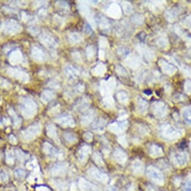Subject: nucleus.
I'll return each mask as SVG.
<instances>
[{
  "instance_id": "nucleus-1",
  "label": "nucleus",
  "mask_w": 191,
  "mask_h": 191,
  "mask_svg": "<svg viewBox=\"0 0 191 191\" xmlns=\"http://www.w3.org/2000/svg\"><path fill=\"white\" fill-rule=\"evenodd\" d=\"M20 110L24 118H32L36 114L37 105L35 102L29 97H23L20 100Z\"/></svg>"
},
{
  "instance_id": "nucleus-2",
  "label": "nucleus",
  "mask_w": 191,
  "mask_h": 191,
  "mask_svg": "<svg viewBox=\"0 0 191 191\" xmlns=\"http://www.w3.org/2000/svg\"><path fill=\"white\" fill-rule=\"evenodd\" d=\"M41 130V124H38V123L33 124L22 131L21 137L24 141H31V140H34L40 134Z\"/></svg>"
},
{
  "instance_id": "nucleus-3",
  "label": "nucleus",
  "mask_w": 191,
  "mask_h": 191,
  "mask_svg": "<svg viewBox=\"0 0 191 191\" xmlns=\"http://www.w3.org/2000/svg\"><path fill=\"white\" fill-rule=\"evenodd\" d=\"M2 30L8 35H15L21 32L22 27L16 20H8L2 25Z\"/></svg>"
},
{
  "instance_id": "nucleus-4",
  "label": "nucleus",
  "mask_w": 191,
  "mask_h": 191,
  "mask_svg": "<svg viewBox=\"0 0 191 191\" xmlns=\"http://www.w3.org/2000/svg\"><path fill=\"white\" fill-rule=\"evenodd\" d=\"M40 41L43 45L50 49L56 48L57 46V41L55 38L53 36L52 34L45 30L43 31L40 35Z\"/></svg>"
},
{
  "instance_id": "nucleus-5",
  "label": "nucleus",
  "mask_w": 191,
  "mask_h": 191,
  "mask_svg": "<svg viewBox=\"0 0 191 191\" xmlns=\"http://www.w3.org/2000/svg\"><path fill=\"white\" fill-rule=\"evenodd\" d=\"M7 73H8L9 76L15 78V79L21 81V82H26L29 80V77L27 73L21 70H19V69L14 68H8Z\"/></svg>"
},
{
  "instance_id": "nucleus-6",
  "label": "nucleus",
  "mask_w": 191,
  "mask_h": 191,
  "mask_svg": "<svg viewBox=\"0 0 191 191\" xmlns=\"http://www.w3.org/2000/svg\"><path fill=\"white\" fill-rule=\"evenodd\" d=\"M147 174L148 176L150 178L151 180L153 181L154 183L160 185L163 184V174L161 173V172L160 171V170H158L157 169H155L152 166L149 167V168L148 169Z\"/></svg>"
},
{
  "instance_id": "nucleus-7",
  "label": "nucleus",
  "mask_w": 191,
  "mask_h": 191,
  "mask_svg": "<svg viewBox=\"0 0 191 191\" xmlns=\"http://www.w3.org/2000/svg\"><path fill=\"white\" fill-rule=\"evenodd\" d=\"M67 164L66 163H59L53 166L49 169V173L52 176H62L66 174L67 170Z\"/></svg>"
},
{
  "instance_id": "nucleus-8",
  "label": "nucleus",
  "mask_w": 191,
  "mask_h": 191,
  "mask_svg": "<svg viewBox=\"0 0 191 191\" xmlns=\"http://www.w3.org/2000/svg\"><path fill=\"white\" fill-rule=\"evenodd\" d=\"M32 57L38 62H44L46 60V54L44 50L37 45H34L31 50Z\"/></svg>"
},
{
  "instance_id": "nucleus-9",
  "label": "nucleus",
  "mask_w": 191,
  "mask_h": 191,
  "mask_svg": "<svg viewBox=\"0 0 191 191\" xmlns=\"http://www.w3.org/2000/svg\"><path fill=\"white\" fill-rule=\"evenodd\" d=\"M55 121L64 127H74L75 124L73 118L69 115H62L57 117Z\"/></svg>"
},
{
  "instance_id": "nucleus-10",
  "label": "nucleus",
  "mask_w": 191,
  "mask_h": 191,
  "mask_svg": "<svg viewBox=\"0 0 191 191\" xmlns=\"http://www.w3.org/2000/svg\"><path fill=\"white\" fill-rule=\"evenodd\" d=\"M88 174L90 177L96 179V180L99 181L100 182H103V183L104 184L107 183L108 181H109V177H108L106 174L99 171L97 169H90L88 171Z\"/></svg>"
},
{
  "instance_id": "nucleus-11",
  "label": "nucleus",
  "mask_w": 191,
  "mask_h": 191,
  "mask_svg": "<svg viewBox=\"0 0 191 191\" xmlns=\"http://www.w3.org/2000/svg\"><path fill=\"white\" fill-rule=\"evenodd\" d=\"M173 163L177 166H184L187 163V154L184 152H175L173 155Z\"/></svg>"
},
{
  "instance_id": "nucleus-12",
  "label": "nucleus",
  "mask_w": 191,
  "mask_h": 191,
  "mask_svg": "<svg viewBox=\"0 0 191 191\" xmlns=\"http://www.w3.org/2000/svg\"><path fill=\"white\" fill-rule=\"evenodd\" d=\"M42 151L45 155H51V156H57V155L59 156V155H60L57 149L48 143H43Z\"/></svg>"
},
{
  "instance_id": "nucleus-13",
  "label": "nucleus",
  "mask_w": 191,
  "mask_h": 191,
  "mask_svg": "<svg viewBox=\"0 0 191 191\" xmlns=\"http://www.w3.org/2000/svg\"><path fill=\"white\" fill-rule=\"evenodd\" d=\"M23 60V55L19 50H15L11 52L9 56V61L12 65L20 63Z\"/></svg>"
},
{
  "instance_id": "nucleus-14",
  "label": "nucleus",
  "mask_w": 191,
  "mask_h": 191,
  "mask_svg": "<svg viewBox=\"0 0 191 191\" xmlns=\"http://www.w3.org/2000/svg\"><path fill=\"white\" fill-rule=\"evenodd\" d=\"M78 187L81 191H91L95 190L94 186L92 184L81 178L78 181Z\"/></svg>"
},
{
  "instance_id": "nucleus-15",
  "label": "nucleus",
  "mask_w": 191,
  "mask_h": 191,
  "mask_svg": "<svg viewBox=\"0 0 191 191\" xmlns=\"http://www.w3.org/2000/svg\"><path fill=\"white\" fill-rule=\"evenodd\" d=\"M55 97V94L51 90H44L41 94V99L43 103H47L53 100Z\"/></svg>"
},
{
  "instance_id": "nucleus-16",
  "label": "nucleus",
  "mask_w": 191,
  "mask_h": 191,
  "mask_svg": "<svg viewBox=\"0 0 191 191\" xmlns=\"http://www.w3.org/2000/svg\"><path fill=\"white\" fill-rule=\"evenodd\" d=\"M90 153V147H89L87 146H84L82 148H81V149H80L78 154V156L79 158L80 161H82V162H85L87 158V156H88V155Z\"/></svg>"
},
{
  "instance_id": "nucleus-17",
  "label": "nucleus",
  "mask_w": 191,
  "mask_h": 191,
  "mask_svg": "<svg viewBox=\"0 0 191 191\" xmlns=\"http://www.w3.org/2000/svg\"><path fill=\"white\" fill-rule=\"evenodd\" d=\"M8 112H9L10 115L12 118V121H13V124H14V126L15 127H19L21 124V118L18 116V115L16 114V112H14V109L12 108H9L8 109Z\"/></svg>"
},
{
  "instance_id": "nucleus-18",
  "label": "nucleus",
  "mask_w": 191,
  "mask_h": 191,
  "mask_svg": "<svg viewBox=\"0 0 191 191\" xmlns=\"http://www.w3.org/2000/svg\"><path fill=\"white\" fill-rule=\"evenodd\" d=\"M54 187L56 188L57 191H66L69 187L68 183L63 181H54Z\"/></svg>"
},
{
  "instance_id": "nucleus-19",
  "label": "nucleus",
  "mask_w": 191,
  "mask_h": 191,
  "mask_svg": "<svg viewBox=\"0 0 191 191\" xmlns=\"http://www.w3.org/2000/svg\"><path fill=\"white\" fill-rule=\"evenodd\" d=\"M47 134L50 138L56 139L57 137V128L55 125L52 124H49L47 126Z\"/></svg>"
},
{
  "instance_id": "nucleus-20",
  "label": "nucleus",
  "mask_w": 191,
  "mask_h": 191,
  "mask_svg": "<svg viewBox=\"0 0 191 191\" xmlns=\"http://www.w3.org/2000/svg\"><path fill=\"white\" fill-rule=\"evenodd\" d=\"M82 40V37L81 36V35L76 32H72V33L69 34V41L71 44H75L80 43Z\"/></svg>"
},
{
  "instance_id": "nucleus-21",
  "label": "nucleus",
  "mask_w": 191,
  "mask_h": 191,
  "mask_svg": "<svg viewBox=\"0 0 191 191\" xmlns=\"http://www.w3.org/2000/svg\"><path fill=\"white\" fill-rule=\"evenodd\" d=\"M64 72L69 77L74 78L78 75V71L75 68L70 65H66L64 68Z\"/></svg>"
},
{
  "instance_id": "nucleus-22",
  "label": "nucleus",
  "mask_w": 191,
  "mask_h": 191,
  "mask_svg": "<svg viewBox=\"0 0 191 191\" xmlns=\"http://www.w3.org/2000/svg\"><path fill=\"white\" fill-rule=\"evenodd\" d=\"M63 137H64V139L69 143H74L76 142L77 140V137L76 135L73 133L71 132H66L63 134Z\"/></svg>"
},
{
  "instance_id": "nucleus-23",
  "label": "nucleus",
  "mask_w": 191,
  "mask_h": 191,
  "mask_svg": "<svg viewBox=\"0 0 191 191\" xmlns=\"http://www.w3.org/2000/svg\"><path fill=\"white\" fill-rule=\"evenodd\" d=\"M5 161L8 165H13L14 163V152L9 150L6 153V158H5Z\"/></svg>"
},
{
  "instance_id": "nucleus-24",
  "label": "nucleus",
  "mask_w": 191,
  "mask_h": 191,
  "mask_svg": "<svg viewBox=\"0 0 191 191\" xmlns=\"http://www.w3.org/2000/svg\"><path fill=\"white\" fill-rule=\"evenodd\" d=\"M0 87L2 88L9 89L11 87V83L8 80L5 79V78L0 77Z\"/></svg>"
},
{
  "instance_id": "nucleus-25",
  "label": "nucleus",
  "mask_w": 191,
  "mask_h": 191,
  "mask_svg": "<svg viewBox=\"0 0 191 191\" xmlns=\"http://www.w3.org/2000/svg\"><path fill=\"white\" fill-rule=\"evenodd\" d=\"M14 176L16 178L21 180L26 177V172L22 169H17L14 171Z\"/></svg>"
},
{
  "instance_id": "nucleus-26",
  "label": "nucleus",
  "mask_w": 191,
  "mask_h": 191,
  "mask_svg": "<svg viewBox=\"0 0 191 191\" xmlns=\"http://www.w3.org/2000/svg\"><path fill=\"white\" fill-rule=\"evenodd\" d=\"M16 155H17V158H18L20 161H26V158L29 157L27 154L25 153L24 152H23V151L20 150V149H17V150H16Z\"/></svg>"
},
{
  "instance_id": "nucleus-27",
  "label": "nucleus",
  "mask_w": 191,
  "mask_h": 191,
  "mask_svg": "<svg viewBox=\"0 0 191 191\" xmlns=\"http://www.w3.org/2000/svg\"><path fill=\"white\" fill-rule=\"evenodd\" d=\"M184 118L189 124H191V108H187L183 113Z\"/></svg>"
},
{
  "instance_id": "nucleus-28",
  "label": "nucleus",
  "mask_w": 191,
  "mask_h": 191,
  "mask_svg": "<svg viewBox=\"0 0 191 191\" xmlns=\"http://www.w3.org/2000/svg\"><path fill=\"white\" fill-rule=\"evenodd\" d=\"M115 158H116L119 162L125 161L126 155L125 154L122 152V151H120V150L116 151V152H115Z\"/></svg>"
},
{
  "instance_id": "nucleus-29",
  "label": "nucleus",
  "mask_w": 191,
  "mask_h": 191,
  "mask_svg": "<svg viewBox=\"0 0 191 191\" xmlns=\"http://www.w3.org/2000/svg\"><path fill=\"white\" fill-rule=\"evenodd\" d=\"M57 6H58L59 9L63 10V11H69V5H68L67 2H57Z\"/></svg>"
},
{
  "instance_id": "nucleus-30",
  "label": "nucleus",
  "mask_w": 191,
  "mask_h": 191,
  "mask_svg": "<svg viewBox=\"0 0 191 191\" xmlns=\"http://www.w3.org/2000/svg\"><path fill=\"white\" fill-rule=\"evenodd\" d=\"M29 31L32 35H36L37 34H38L40 32L38 28L35 26H31V27H29Z\"/></svg>"
},
{
  "instance_id": "nucleus-31",
  "label": "nucleus",
  "mask_w": 191,
  "mask_h": 191,
  "mask_svg": "<svg viewBox=\"0 0 191 191\" xmlns=\"http://www.w3.org/2000/svg\"><path fill=\"white\" fill-rule=\"evenodd\" d=\"M92 115H92L91 112L88 113L87 115H84L82 118V121H81L82 124H87V123H88L89 121H90V120H91V118H92Z\"/></svg>"
},
{
  "instance_id": "nucleus-32",
  "label": "nucleus",
  "mask_w": 191,
  "mask_h": 191,
  "mask_svg": "<svg viewBox=\"0 0 191 191\" xmlns=\"http://www.w3.org/2000/svg\"><path fill=\"white\" fill-rule=\"evenodd\" d=\"M47 9H46V8H40V10L39 11H38V16H39V17H45L46 15H47Z\"/></svg>"
},
{
  "instance_id": "nucleus-33",
  "label": "nucleus",
  "mask_w": 191,
  "mask_h": 191,
  "mask_svg": "<svg viewBox=\"0 0 191 191\" xmlns=\"http://www.w3.org/2000/svg\"><path fill=\"white\" fill-rule=\"evenodd\" d=\"M0 178L2 179V180L5 181H8V176L6 172H0Z\"/></svg>"
},
{
  "instance_id": "nucleus-34",
  "label": "nucleus",
  "mask_w": 191,
  "mask_h": 191,
  "mask_svg": "<svg viewBox=\"0 0 191 191\" xmlns=\"http://www.w3.org/2000/svg\"><path fill=\"white\" fill-rule=\"evenodd\" d=\"M183 191H191V181L187 182L183 188Z\"/></svg>"
},
{
  "instance_id": "nucleus-35",
  "label": "nucleus",
  "mask_w": 191,
  "mask_h": 191,
  "mask_svg": "<svg viewBox=\"0 0 191 191\" xmlns=\"http://www.w3.org/2000/svg\"><path fill=\"white\" fill-rule=\"evenodd\" d=\"M30 16L28 15L26 12H22V19H23V21L27 22L28 20H30Z\"/></svg>"
},
{
  "instance_id": "nucleus-36",
  "label": "nucleus",
  "mask_w": 191,
  "mask_h": 191,
  "mask_svg": "<svg viewBox=\"0 0 191 191\" xmlns=\"http://www.w3.org/2000/svg\"><path fill=\"white\" fill-rule=\"evenodd\" d=\"M51 84H52V85H49V87H51V88H54L55 89H58L59 88H60V85L58 84V82H55V81H54V82H50Z\"/></svg>"
},
{
  "instance_id": "nucleus-37",
  "label": "nucleus",
  "mask_w": 191,
  "mask_h": 191,
  "mask_svg": "<svg viewBox=\"0 0 191 191\" xmlns=\"http://www.w3.org/2000/svg\"><path fill=\"white\" fill-rule=\"evenodd\" d=\"M26 166H27L28 169H32L35 168V161H29L27 164H26Z\"/></svg>"
},
{
  "instance_id": "nucleus-38",
  "label": "nucleus",
  "mask_w": 191,
  "mask_h": 191,
  "mask_svg": "<svg viewBox=\"0 0 191 191\" xmlns=\"http://www.w3.org/2000/svg\"><path fill=\"white\" fill-rule=\"evenodd\" d=\"M37 191H50V190L48 189L47 187H44V186H41V187H38L36 188Z\"/></svg>"
},
{
  "instance_id": "nucleus-39",
  "label": "nucleus",
  "mask_w": 191,
  "mask_h": 191,
  "mask_svg": "<svg viewBox=\"0 0 191 191\" xmlns=\"http://www.w3.org/2000/svg\"><path fill=\"white\" fill-rule=\"evenodd\" d=\"M9 141L11 142V143H12V144H16V143H17V139L15 138V137H14V135H11L10 136V138H9Z\"/></svg>"
},
{
  "instance_id": "nucleus-40",
  "label": "nucleus",
  "mask_w": 191,
  "mask_h": 191,
  "mask_svg": "<svg viewBox=\"0 0 191 191\" xmlns=\"http://www.w3.org/2000/svg\"><path fill=\"white\" fill-rule=\"evenodd\" d=\"M84 138L87 140L90 141V140H92V134H90V133H87V134H84Z\"/></svg>"
},
{
  "instance_id": "nucleus-41",
  "label": "nucleus",
  "mask_w": 191,
  "mask_h": 191,
  "mask_svg": "<svg viewBox=\"0 0 191 191\" xmlns=\"http://www.w3.org/2000/svg\"><path fill=\"white\" fill-rule=\"evenodd\" d=\"M72 187H73V188H71L72 189V191H75V184H73L72 185Z\"/></svg>"
},
{
  "instance_id": "nucleus-42",
  "label": "nucleus",
  "mask_w": 191,
  "mask_h": 191,
  "mask_svg": "<svg viewBox=\"0 0 191 191\" xmlns=\"http://www.w3.org/2000/svg\"><path fill=\"white\" fill-rule=\"evenodd\" d=\"M108 191H117V190H116V189H115V188L112 187V188H110V189H109Z\"/></svg>"
},
{
  "instance_id": "nucleus-43",
  "label": "nucleus",
  "mask_w": 191,
  "mask_h": 191,
  "mask_svg": "<svg viewBox=\"0 0 191 191\" xmlns=\"http://www.w3.org/2000/svg\"><path fill=\"white\" fill-rule=\"evenodd\" d=\"M0 103H1V99H0Z\"/></svg>"
}]
</instances>
